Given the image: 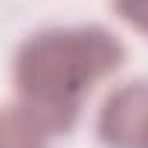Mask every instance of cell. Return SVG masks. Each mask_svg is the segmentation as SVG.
Masks as SVG:
<instances>
[{
	"instance_id": "obj_1",
	"label": "cell",
	"mask_w": 148,
	"mask_h": 148,
	"mask_svg": "<svg viewBox=\"0 0 148 148\" xmlns=\"http://www.w3.org/2000/svg\"><path fill=\"white\" fill-rule=\"evenodd\" d=\"M122 64L125 44L99 23L32 32L12 61L18 108L47 136H64L79 125L96 82Z\"/></svg>"
},
{
	"instance_id": "obj_2",
	"label": "cell",
	"mask_w": 148,
	"mask_h": 148,
	"mask_svg": "<svg viewBox=\"0 0 148 148\" xmlns=\"http://www.w3.org/2000/svg\"><path fill=\"white\" fill-rule=\"evenodd\" d=\"M96 134L105 148H148V82H125L99 108Z\"/></svg>"
},
{
	"instance_id": "obj_4",
	"label": "cell",
	"mask_w": 148,
	"mask_h": 148,
	"mask_svg": "<svg viewBox=\"0 0 148 148\" xmlns=\"http://www.w3.org/2000/svg\"><path fill=\"white\" fill-rule=\"evenodd\" d=\"M113 12L128 26L148 35V0H113Z\"/></svg>"
},
{
	"instance_id": "obj_3",
	"label": "cell",
	"mask_w": 148,
	"mask_h": 148,
	"mask_svg": "<svg viewBox=\"0 0 148 148\" xmlns=\"http://www.w3.org/2000/svg\"><path fill=\"white\" fill-rule=\"evenodd\" d=\"M0 148H49V136L18 108H0Z\"/></svg>"
}]
</instances>
